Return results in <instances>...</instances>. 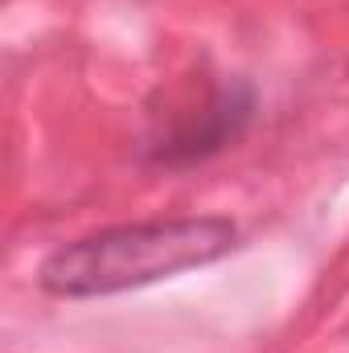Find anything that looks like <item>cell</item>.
<instances>
[{"label":"cell","instance_id":"obj_2","mask_svg":"<svg viewBox=\"0 0 349 353\" xmlns=\"http://www.w3.org/2000/svg\"><path fill=\"white\" fill-rule=\"evenodd\" d=\"M255 111V94L247 83H226L214 87L201 103H185L165 115V123L152 132V161L161 165H193L206 161L214 152H222L230 140H239V132L247 128Z\"/></svg>","mask_w":349,"mask_h":353},{"label":"cell","instance_id":"obj_1","mask_svg":"<svg viewBox=\"0 0 349 353\" xmlns=\"http://www.w3.org/2000/svg\"><path fill=\"white\" fill-rule=\"evenodd\" d=\"M235 243L239 230L230 218H161V222L111 226L58 247L41 263L37 283L62 300L115 296L214 263L230 255Z\"/></svg>","mask_w":349,"mask_h":353}]
</instances>
